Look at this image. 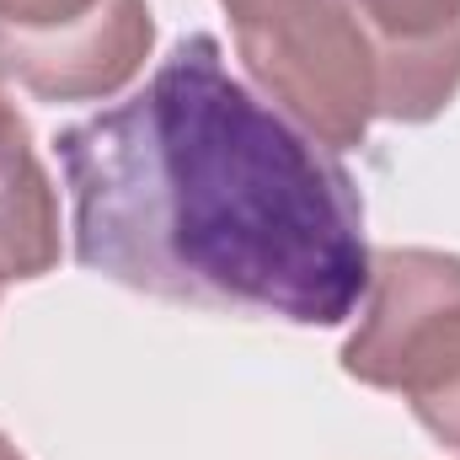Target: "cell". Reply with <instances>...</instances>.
Wrapping results in <instances>:
<instances>
[{"label":"cell","instance_id":"cell-3","mask_svg":"<svg viewBox=\"0 0 460 460\" xmlns=\"http://www.w3.org/2000/svg\"><path fill=\"white\" fill-rule=\"evenodd\" d=\"M257 92L327 150L364 145L375 123V54L348 0H220Z\"/></svg>","mask_w":460,"mask_h":460},{"label":"cell","instance_id":"cell-5","mask_svg":"<svg viewBox=\"0 0 460 460\" xmlns=\"http://www.w3.org/2000/svg\"><path fill=\"white\" fill-rule=\"evenodd\" d=\"M155 43V16L145 0H102L86 22L32 38L0 43V70L16 75L43 102H102L123 92Z\"/></svg>","mask_w":460,"mask_h":460},{"label":"cell","instance_id":"cell-8","mask_svg":"<svg viewBox=\"0 0 460 460\" xmlns=\"http://www.w3.org/2000/svg\"><path fill=\"white\" fill-rule=\"evenodd\" d=\"M0 460H22V450H16V445H11L5 434H0Z\"/></svg>","mask_w":460,"mask_h":460},{"label":"cell","instance_id":"cell-2","mask_svg":"<svg viewBox=\"0 0 460 460\" xmlns=\"http://www.w3.org/2000/svg\"><path fill=\"white\" fill-rule=\"evenodd\" d=\"M343 369L358 385L396 391L439 445L460 450V257L380 246Z\"/></svg>","mask_w":460,"mask_h":460},{"label":"cell","instance_id":"cell-1","mask_svg":"<svg viewBox=\"0 0 460 460\" xmlns=\"http://www.w3.org/2000/svg\"><path fill=\"white\" fill-rule=\"evenodd\" d=\"M54 150L75 262L123 289L295 327L364 305L375 252L348 166L235 81L209 32L118 108L59 128Z\"/></svg>","mask_w":460,"mask_h":460},{"label":"cell","instance_id":"cell-9","mask_svg":"<svg viewBox=\"0 0 460 460\" xmlns=\"http://www.w3.org/2000/svg\"><path fill=\"white\" fill-rule=\"evenodd\" d=\"M0 102H5V70H0Z\"/></svg>","mask_w":460,"mask_h":460},{"label":"cell","instance_id":"cell-6","mask_svg":"<svg viewBox=\"0 0 460 460\" xmlns=\"http://www.w3.org/2000/svg\"><path fill=\"white\" fill-rule=\"evenodd\" d=\"M59 262V199L38 166L27 118L0 102V289L54 273Z\"/></svg>","mask_w":460,"mask_h":460},{"label":"cell","instance_id":"cell-7","mask_svg":"<svg viewBox=\"0 0 460 460\" xmlns=\"http://www.w3.org/2000/svg\"><path fill=\"white\" fill-rule=\"evenodd\" d=\"M102 0H0V43H32L86 22Z\"/></svg>","mask_w":460,"mask_h":460},{"label":"cell","instance_id":"cell-4","mask_svg":"<svg viewBox=\"0 0 460 460\" xmlns=\"http://www.w3.org/2000/svg\"><path fill=\"white\" fill-rule=\"evenodd\" d=\"M375 54V118L429 123L460 92V0H348Z\"/></svg>","mask_w":460,"mask_h":460}]
</instances>
